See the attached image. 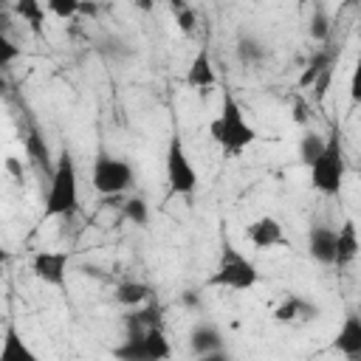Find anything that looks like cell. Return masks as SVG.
<instances>
[{"mask_svg": "<svg viewBox=\"0 0 361 361\" xmlns=\"http://www.w3.org/2000/svg\"><path fill=\"white\" fill-rule=\"evenodd\" d=\"M209 135L223 149V155H228V158L245 152L257 141V127L245 118V113H243V107H240V102L234 99L231 90H223L220 110L209 121Z\"/></svg>", "mask_w": 361, "mask_h": 361, "instance_id": "1", "label": "cell"}, {"mask_svg": "<svg viewBox=\"0 0 361 361\" xmlns=\"http://www.w3.org/2000/svg\"><path fill=\"white\" fill-rule=\"evenodd\" d=\"M54 169H51V180H48V192H45V217H73L79 212V172H76V161L71 155V149H59V155L54 158Z\"/></svg>", "mask_w": 361, "mask_h": 361, "instance_id": "2", "label": "cell"}, {"mask_svg": "<svg viewBox=\"0 0 361 361\" xmlns=\"http://www.w3.org/2000/svg\"><path fill=\"white\" fill-rule=\"evenodd\" d=\"M259 282V268L251 257H245L231 240L220 243L217 262L212 274L206 276V288H223V290H251Z\"/></svg>", "mask_w": 361, "mask_h": 361, "instance_id": "3", "label": "cell"}, {"mask_svg": "<svg viewBox=\"0 0 361 361\" xmlns=\"http://www.w3.org/2000/svg\"><path fill=\"white\" fill-rule=\"evenodd\" d=\"M344 175H347V158H344V141H341V130L333 127L327 133V144L322 149V155L313 161L310 166V186L324 195L333 197L341 192L344 186Z\"/></svg>", "mask_w": 361, "mask_h": 361, "instance_id": "4", "label": "cell"}, {"mask_svg": "<svg viewBox=\"0 0 361 361\" xmlns=\"http://www.w3.org/2000/svg\"><path fill=\"white\" fill-rule=\"evenodd\" d=\"M116 361H169L172 344L161 324L147 330H127L124 338L110 350Z\"/></svg>", "mask_w": 361, "mask_h": 361, "instance_id": "5", "label": "cell"}, {"mask_svg": "<svg viewBox=\"0 0 361 361\" xmlns=\"http://www.w3.org/2000/svg\"><path fill=\"white\" fill-rule=\"evenodd\" d=\"M135 180V172H133V164L124 161V158H116L104 149L96 152L93 158V166H90V186L104 195V197H116V195H124Z\"/></svg>", "mask_w": 361, "mask_h": 361, "instance_id": "6", "label": "cell"}, {"mask_svg": "<svg viewBox=\"0 0 361 361\" xmlns=\"http://www.w3.org/2000/svg\"><path fill=\"white\" fill-rule=\"evenodd\" d=\"M164 169H166V189L169 197H186L197 189V169L180 141L178 133L169 135L166 144V155H164Z\"/></svg>", "mask_w": 361, "mask_h": 361, "instance_id": "7", "label": "cell"}, {"mask_svg": "<svg viewBox=\"0 0 361 361\" xmlns=\"http://www.w3.org/2000/svg\"><path fill=\"white\" fill-rule=\"evenodd\" d=\"M68 265H71V254L68 251H37L31 257V274L34 279H39L48 288H65V276H68Z\"/></svg>", "mask_w": 361, "mask_h": 361, "instance_id": "8", "label": "cell"}, {"mask_svg": "<svg viewBox=\"0 0 361 361\" xmlns=\"http://www.w3.org/2000/svg\"><path fill=\"white\" fill-rule=\"evenodd\" d=\"M330 347L336 353H341L350 361H361V313L358 310H347Z\"/></svg>", "mask_w": 361, "mask_h": 361, "instance_id": "9", "label": "cell"}, {"mask_svg": "<svg viewBox=\"0 0 361 361\" xmlns=\"http://www.w3.org/2000/svg\"><path fill=\"white\" fill-rule=\"evenodd\" d=\"M245 240H248L254 248H259V251L285 245V226H282L276 217L262 214V217H257V220L248 223V228H245Z\"/></svg>", "mask_w": 361, "mask_h": 361, "instance_id": "10", "label": "cell"}, {"mask_svg": "<svg viewBox=\"0 0 361 361\" xmlns=\"http://www.w3.org/2000/svg\"><path fill=\"white\" fill-rule=\"evenodd\" d=\"M358 254H361L358 226H355V220L347 217V220L336 228V262H333V268H338V271L350 268V265L358 259Z\"/></svg>", "mask_w": 361, "mask_h": 361, "instance_id": "11", "label": "cell"}, {"mask_svg": "<svg viewBox=\"0 0 361 361\" xmlns=\"http://www.w3.org/2000/svg\"><path fill=\"white\" fill-rule=\"evenodd\" d=\"M183 85L192 87V90H209V87L217 85V71L212 65V54H209L206 45L192 56V62L183 73Z\"/></svg>", "mask_w": 361, "mask_h": 361, "instance_id": "12", "label": "cell"}, {"mask_svg": "<svg viewBox=\"0 0 361 361\" xmlns=\"http://www.w3.org/2000/svg\"><path fill=\"white\" fill-rule=\"evenodd\" d=\"M307 257L319 265H333L336 262V228L330 226H310L307 231Z\"/></svg>", "mask_w": 361, "mask_h": 361, "instance_id": "13", "label": "cell"}, {"mask_svg": "<svg viewBox=\"0 0 361 361\" xmlns=\"http://www.w3.org/2000/svg\"><path fill=\"white\" fill-rule=\"evenodd\" d=\"M189 347H192V353H195L197 358L212 355V353L223 350V333H220L212 322H200V324H195L192 333H189Z\"/></svg>", "mask_w": 361, "mask_h": 361, "instance_id": "14", "label": "cell"}, {"mask_svg": "<svg viewBox=\"0 0 361 361\" xmlns=\"http://www.w3.org/2000/svg\"><path fill=\"white\" fill-rule=\"evenodd\" d=\"M0 361H39V355L28 347V341L20 336L14 324H6L3 344H0Z\"/></svg>", "mask_w": 361, "mask_h": 361, "instance_id": "15", "label": "cell"}, {"mask_svg": "<svg viewBox=\"0 0 361 361\" xmlns=\"http://www.w3.org/2000/svg\"><path fill=\"white\" fill-rule=\"evenodd\" d=\"M149 296H152V288H149L147 282L127 279V282H118V285H116V302H118V305H124V307H130V310H135V307L147 305V302H149Z\"/></svg>", "mask_w": 361, "mask_h": 361, "instance_id": "16", "label": "cell"}, {"mask_svg": "<svg viewBox=\"0 0 361 361\" xmlns=\"http://www.w3.org/2000/svg\"><path fill=\"white\" fill-rule=\"evenodd\" d=\"M319 313V307H313L307 299L302 296H285L276 310H274V319L276 322H299V319H313Z\"/></svg>", "mask_w": 361, "mask_h": 361, "instance_id": "17", "label": "cell"}, {"mask_svg": "<svg viewBox=\"0 0 361 361\" xmlns=\"http://www.w3.org/2000/svg\"><path fill=\"white\" fill-rule=\"evenodd\" d=\"M23 147H25V155H28L37 166H42V169H48V172L54 169V164H56V161H51V147H48L45 135H39V130H37V127H31V130L25 133Z\"/></svg>", "mask_w": 361, "mask_h": 361, "instance_id": "18", "label": "cell"}, {"mask_svg": "<svg viewBox=\"0 0 361 361\" xmlns=\"http://www.w3.org/2000/svg\"><path fill=\"white\" fill-rule=\"evenodd\" d=\"M14 11L23 17V23H28V28L34 34H42V23H45V14H48L42 3H37V0H17Z\"/></svg>", "mask_w": 361, "mask_h": 361, "instance_id": "19", "label": "cell"}, {"mask_svg": "<svg viewBox=\"0 0 361 361\" xmlns=\"http://www.w3.org/2000/svg\"><path fill=\"white\" fill-rule=\"evenodd\" d=\"M324 144H327V135H319V133H305V135H302V141H299V158H302V164H305L307 169H310L313 161L322 155Z\"/></svg>", "mask_w": 361, "mask_h": 361, "instance_id": "20", "label": "cell"}, {"mask_svg": "<svg viewBox=\"0 0 361 361\" xmlns=\"http://www.w3.org/2000/svg\"><path fill=\"white\" fill-rule=\"evenodd\" d=\"M237 56H240L243 62H248V65H257V62L265 59V48H262V42H257L254 37H243V39L237 42Z\"/></svg>", "mask_w": 361, "mask_h": 361, "instance_id": "21", "label": "cell"}, {"mask_svg": "<svg viewBox=\"0 0 361 361\" xmlns=\"http://www.w3.org/2000/svg\"><path fill=\"white\" fill-rule=\"evenodd\" d=\"M82 3L79 0H45V11L54 14L56 20H73L79 17Z\"/></svg>", "mask_w": 361, "mask_h": 361, "instance_id": "22", "label": "cell"}, {"mask_svg": "<svg viewBox=\"0 0 361 361\" xmlns=\"http://www.w3.org/2000/svg\"><path fill=\"white\" fill-rule=\"evenodd\" d=\"M124 217L130 223H135V226H147L149 223V206H147V200L144 197H130L124 203Z\"/></svg>", "mask_w": 361, "mask_h": 361, "instance_id": "23", "label": "cell"}, {"mask_svg": "<svg viewBox=\"0 0 361 361\" xmlns=\"http://www.w3.org/2000/svg\"><path fill=\"white\" fill-rule=\"evenodd\" d=\"M350 104H361V42H358V54H355V65H353V73H350Z\"/></svg>", "mask_w": 361, "mask_h": 361, "instance_id": "24", "label": "cell"}, {"mask_svg": "<svg viewBox=\"0 0 361 361\" xmlns=\"http://www.w3.org/2000/svg\"><path fill=\"white\" fill-rule=\"evenodd\" d=\"M172 11H175V20H178L180 31H183V34H192V31H195V23H197L195 11H192L186 3H180V6H172Z\"/></svg>", "mask_w": 361, "mask_h": 361, "instance_id": "25", "label": "cell"}, {"mask_svg": "<svg viewBox=\"0 0 361 361\" xmlns=\"http://www.w3.org/2000/svg\"><path fill=\"white\" fill-rule=\"evenodd\" d=\"M327 34H330V23H327V17H324V11H316V14L310 17V37L319 39V42H324Z\"/></svg>", "mask_w": 361, "mask_h": 361, "instance_id": "26", "label": "cell"}, {"mask_svg": "<svg viewBox=\"0 0 361 361\" xmlns=\"http://www.w3.org/2000/svg\"><path fill=\"white\" fill-rule=\"evenodd\" d=\"M20 54H23V51H20L6 34H0V68H8Z\"/></svg>", "mask_w": 361, "mask_h": 361, "instance_id": "27", "label": "cell"}, {"mask_svg": "<svg viewBox=\"0 0 361 361\" xmlns=\"http://www.w3.org/2000/svg\"><path fill=\"white\" fill-rule=\"evenodd\" d=\"M197 361H231V355H228L226 350H217V353H212V355H203V358H197Z\"/></svg>", "mask_w": 361, "mask_h": 361, "instance_id": "28", "label": "cell"}, {"mask_svg": "<svg viewBox=\"0 0 361 361\" xmlns=\"http://www.w3.org/2000/svg\"><path fill=\"white\" fill-rule=\"evenodd\" d=\"M79 14H96V3H82V8H79Z\"/></svg>", "mask_w": 361, "mask_h": 361, "instance_id": "29", "label": "cell"}]
</instances>
